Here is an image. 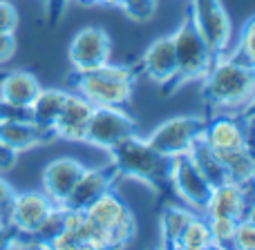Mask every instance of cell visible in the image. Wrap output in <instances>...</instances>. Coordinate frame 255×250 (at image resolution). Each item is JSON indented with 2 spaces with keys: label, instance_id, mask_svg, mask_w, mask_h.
Instances as JSON below:
<instances>
[{
  "label": "cell",
  "instance_id": "obj_10",
  "mask_svg": "<svg viewBox=\"0 0 255 250\" xmlns=\"http://www.w3.org/2000/svg\"><path fill=\"white\" fill-rule=\"evenodd\" d=\"M56 206L58 203H54L43 190L16 192V197H13V201H11V208H9L7 224L11 226L16 233H20L22 237L31 239ZM31 242H34V239H31Z\"/></svg>",
  "mask_w": 255,
  "mask_h": 250
},
{
  "label": "cell",
  "instance_id": "obj_5",
  "mask_svg": "<svg viewBox=\"0 0 255 250\" xmlns=\"http://www.w3.org/2000/svg\"><path fill=\"white\" fill-rule=\"evenodd\" d=\"M170 36H172V45H175L177 74H175V81L170 83V87H168L166 96L179 92L186 83L202 81L206 76V72L211 70L213 61H215V54L211 52L206 40L197 31L188 11H186V16L181 18V22L177 25V29Z\"/></svg>",
  "mask_w": 255,
  "mask_h": 250
},
{
  "label": "cell",
  "instance_id": "obj_35",
  "mask_svg": "<svg viewBox=\"0 0 255 250\" xmlns=\"http://www.w3.org/2000/svg\"><path fill=\"white\" fill-rule=\"evenodd\" d=\"M244 219H249V221H253L255 224V199L251 201V206H249V210H247V217Z\"/></svg>",
  "mask_w": 255,
  "mask_h": 250
},
{
  "label": "cell",
  "instance_id": "obj_33",
  "mask_svg": "<svg viewBox=\"0 0 255 250\" xmlns=\"http://www.w3.org/2000/svg\"><path fill=\"white\" fill-rule=\"evenodd\" d=\"M18 157H20V152H16L11 145H7V143L0 141V174L13 170L16 163H18Z\"/></svg>",
  "mask_w": 255,
  "mask_h": 250
},
{
  "label": "cell",
  "instance_id": "obj_19",
  "mask_svg": "<svg viewBox=\"0 0 255 250\" xmlns=\"http://www.w3.org/2000/svg\"><path fill=\"white\" fill-rule=\"evenodd\" d=\"M43 85L31 72L13 70L0 76V101L18 107H29Z\"/></svg>",
  "mask_w": 255,
  "mask_h": 250
},
{
  "label": "cell",
  "instance_id": "obj_11",
  "mask_svg": "<svg viewBox=\"0 0 255 250\" xmlns=\"http://www.w3.org/2000/svg\"><path fill=\"white\" fill-rule=\"evenodd\" d=\"M112 56V38L103 27H83L74 34L67 58L72 70H92L103 63H108Z\"/></svg>",
  "mask_w": 255,
  "mask_h": 250
},
{
  "label": "cell",
  "instance_id": "obj_7",
  "mask_svg": "<svg viewBox=\"0 0 255 250\" xmlns=\"http://www.w3.org/2000/svg\"><path fill=\"white\" fill-rule=\"evenodd\" d=\"M132 134H136V123L124 107L97 105L88 121L83 143L108 152Z\"/></svg>",
  "mask_w": 255,
  "mask_h": 250
},
{
  "label": "cell",
  "instance_id": "obj_27",
  "mask_svg": "<svg viewBox=\"0 0 255 250\" xmlns=\"http://www.w3.org/2000/svg\"><path fill=\"white\" fill-rule=\"evenodd\" d=\"M159 7V0H121L117 9L126 13V18L134 22H148L154 18Z\"/></svg>",
  "mask_w": 255,
  "mask_h": 250
},
{
  "label": "cell",
  "instance_id": "obj_12",
  "mask_svg": "<svg viewBox=\"0 0 255 250\" xmlns=\"http://www.w3.org/2000/svg\"><path fill=\"white\" fill-rule=\"evenodd\" d=\"M139 72H143L145 79L152 81L161 94L166 96L170 83L175 81L177 74V58H175V45H172V36H159L157 40L148 45L139 61Z\"/></svg>",
  "mask_w": 255,
  "mask_h": 250
},
{
  "label": "cell",
  "instance_id": "obj_9",
  "mask_svg": "<svg viewBox=\"0 0 255 250\" xmlns=\"http://www.w3.org/2000/svg\"><path fill=\"white\" fill-rule=\"evenodd\" d=\"M170 190L190 210L204 212V206H206L213 188L186 152L170 159Z\"/></svg>",
  "mask_w": 255,
  "mask_h": 250
},
{
  "label": "cell",
  "instance_id": "obj_37",
  "mask_svg": "<svg viewBox=\"0 0 255 250\" xmlns=\"http://www.w3.org/2000/svg\"><path fill=\"white\" fill-rule=\"evenodd\" d=\"M79 4H101V0H74Z\"/></svg>",
  "mask_w": 255,
  "mask_h": 250
},
{
  "label": "cell",
  "instance_id": "obj_15",
  "mask_svg": "<svg viewBox=\"0 0 255 250\" xmlns=\"http://www.w3.org/2000/svg\"><path fill=\"white\" fill-rule=\"evenodd\" d=\"M85 172V166L74 157H58L49 161L43 170V192L54 203L63 206L74 185L79 183L81 174Z\"/></svg>",
  "mask_w": 255,
  "mask_h": 250
},
{
  "label": "cell",
  "instance_id": "obj_20",
  "mask_svg": "<svg viewBox=\"0 0 255 250\" xmlns=\"http://www.w3.org/2000/svg\"><path fill=\"white\" fill-rule=\"evenodd\" d=\"M70 89H58V87H40L36 98L29 105V119L43 130H54L58 114L63 110V103L67 98Z\"/></svg>",
  "mask_w": 255,
  "mask_h": 250
},
{
  "label": "cell",
  "instance_id": "obj_8",
  "mask_svg": "<svg viewBox=\"0 0 255 250\" xmlns=\"http://www.w3.org/2000/svg\"><path fill=\"white\" fill-rule=\"evenodd\" d=\"M206 119L199 114H184V116H172V119L163 121L157 125L145 139L157 152L163 157H179L190 150V145L202 136Z\"/></svg>",
  "mask_w": 255,
  "mask_h": 250
},
{
  "label": "cell",
  "instance_id": "obj_4",
  "mask_svg": "<svg viewBox=\"0 0 255 250\" xmlns=\"http://www.w3.org/2000/svg\"><path fill=\"white\" fill-rule=\"evenodd\" d=\"M83 212L88 226V248L128 246L136 233V219L130 206L115 190L101 194Z\"/></svg>",
  "mask_w": 255,
  "mask_h": 250
},
{
  "label": "cell",
  "instance_id": "obj_31",
  "mask_svg": "<svg viewBox=\"0 0 255 250\" xmlns=\"http://www.w3.org/2000/svg\"><path fill=\"white\" fill-rule=\"evenodd\" d=\"M13 197H16V190L11 188V183H7V181H4L2 176H0V217H2L4 224H7L9 208H11Z\"/></svg>",
  "mask_w": 255,
  "mask_h": 250
},
{
  "label": "cell",
  "instance_id": "obj_2",
  "mask_svg": "<svg viewBox=\"0 0 255 250\" xmlns=\"http://www.w3.org/2000/svg\"><path fill=\"white\" fill-rule=\"evenodd\" d=\"M110 154V166L117 170L119 179H132L148 185L150 190L166 197L170 190V157H163L161 152L148 143V139H141L139 134H132L117 143Z\"/></svg>",
  "mask_w": 255,
  "mask_h": 250
},
{
  "label": "cell",
  "instance_id": "obj_18",
  "mask_svg": "<svg viewBox=\"0 0 255 250\" xmlns=\"http://www.w3.org/2000/svg\"><path fill=\"white\" fill-rule=\"evenodd\" d=\"M56 139L54 130H43L31 121H0V141L11 145L16 152H27Z\"/></svg>",
  "mask_w": 255,
  "mask_h": 250
},
{
  "label": "cell",
  "instance_id": "obj_29",
  "mask_svg": "<svg viewBox=\"0 0 255 250\" xmlns=\"http://www.w3.org/2000/svg\"><path fill=\"white\" fill-rule=\"evenodd\" d=\"M20 16H18V9L13 7V2L9 0H0V31L2 34H16Z\"/></svg>",
  "mask_w": 255,
  "mask_h": 250
},
{
  "label": "cell",
  "instance_id": "obj_36",
  "mask_svg": "<svg viewBox=\"0 0 255 250\" xmlns=\"http://www.w3.org/2000/svg\"><path fill=\"white\" fill-rule=\"evenodd\" d=\"M101 4H103V7H119V4H121V0H101Z\"/></svg>",
  "mask_w": 255,
  "mask_h": 250
},
{
  "label": "cell",
  "instance_id": "obj_28",
  "mask_svg": "<svg viewBox=\"0 0 255 250\" xmlns=\"http://www.w3.org/2000/svg\"><path fill=\"white\" fill-rule=\"evenodd\" d=\"M231 248L235 250H255V224L249 219H240L235 226V235Z\"/></svg>",
  "mask_w": 255,
  "mask_h": 250
},
{
  "label": "cell",
  "instance_id": "obj_32",
  "mask_svg": "<svg viewBox=\"0 0 255 250\" xmlns=\"http://www.w3.org/2000/svg\"><path fill=\"white\" fill-rule=\"evenodd\" d=\"M16 49H18L16 36L2 34V31H0V65H4V63L11 61V58L16 56Z\"/></svg>",
  "mask_w": 255,
  "mask_h": 250
},
{
  "label": "cell",
  "instance_id": "obj_38",
  "mask_svg": "<svg viewBox=\"0 0 255 250\" xmlns=\"http://www.w3.org/2000/svg\"><path fill=\"white\" fill-rule=\"evenodd\" d=\"M0 226H4V221H2V217H0Z\"/></svg>",
  "mask_w": 255,
  "mask_h": 250
},
{
  "label": "cell",
  "instance_id": "obj_21",
  "mask_svg": "<svg viewBox=\"0 0 255 250\" xmlns=\"http://www.w3.org/2000/svg\"><path fill=\"white\" fill-rule=\"evenodd\" d=\"M217 157H220L222 166H224L226 179L238 185H244V188L255 190V154L251 148L217 154Z\"/></svg>",
  "mask_w": 255,
  "mask_h": 250
},
{
  "label": "cell",
  "instance_id": "obj_26",
  "mask_svg": "<svg viewBox=\"0 0 255 250\" xmlns=\"http://www.w3.org/2000/svg\"><path fill=\"white\" fill-rule=\"evenodd\" d=\"M206 219H208V228H211L213 248H231L238 221L226 219V217H206Z\"/></svg>",
  "mask_w": 255,
  "mask_h": 250
},
{
  "label": "cell",
  "instance_id": "obj_30",
  "mask_svg": "<svg viewBox=\"0 0 255 250\" xmlns=\"http://www.w3.org/2000/svg\"><path fill=\"white\" fill-rule=\"evenodd\" d=\"M43 2H45V18H47V25L56 27L58 22H61L63 13H65L70 0H43Z\"/></svg>",
  "mask_w": 255,
  "mask_h": 250
},
{
  "label": "cell",
  "instance_id": "obj_24",
  "mask_svg": "<svg viewBox=\"0 0 255 250\" xmlns=\"http://www.w3.org/2000/svg\"><path fill=\"white\" fill-rule=\"evenodd\" d=\"M177 248L179 250H206L213 248L211 228H208V219L202 212H195L193 219L184 226L179 239H177Z\"/></svg>",
  "mask_w": 255,
  "mask_h": 250
},
{
  "label": "cell",
  "instance_id": "obj_1",
  "mask_svg": "<svg viewBox=\"0 0 255 250\" xmlns=\"http://www.w3.org/2000/svg\"><path fill=\"white\" fill-rule=\"evenodd\" d=\"M136 76L139 65H115L108 61L92 70H72L65 76V85L72 92L85 96L94 107H126L134 94Z\"/></svg>",
  "mask_w": 255,
  "mask_h": 250
},
{
  "label": "cell",
  "instance_id": "obj_22",
  "mask_svg": "<svg viewBox=\"0 0 255 250\" xmlns=\"http://www.w3.org/2000/svg\"><path fill=\"white\" fill-rule=\"evenodd\" d=\"M188 157L193 159V163L197 166V170L204 174V179L211 183V188H215V185L229 181V179H226L224 166H222L220 157H217V152H215V150H211V145H208L202 136H199V139L190 145Z\"/></svg>",
  "mask_w": 255,
  "mask_h": 250
},
{
  "label": "cell",
  "instance_id": "obj_25",
  "mask_svg": "<svg viewBox=\"0 0 255 250\" xmlns=\"http://www.w3.org/2000/svg\"><path fill=\"white\" fill-rule=\"evenodd\" d=\"M226 54H231L233 58L247 63V65H251L255 70V13L242 22L233 49H229Z\"/></svg>",
  "mask_w": 255,
  "mask_h": 250
},
{
  "label": "cell",
  "instance_id": "obj_16",
  "mask_svg": "<svg viewBox=\"0 0 255 250\" xmlns=\"http://www.w3.org/2000/svg\"><path fill=\"white\" fill-rule=\"evenodd\" d=\"M202 139L217 154H226V152L249 148L247 125L238 116H231V114H220V116H213V119H206Z\"/></svg>",
  "mask_w": 255,
  "mask_h": 250
},
{
  "label": "cell",
  "instance_id": "obj_17",
  "mask_svg": "<svg viewBox=\"0 0 255 250\" xmlns=\"http://www.w3.org/2000/svg\"><path fill=\"white\" fill-rule=\"evenodd\" d=\"M94 105L85 96L76 92H67V98L63 103V110L58 114L56 123H54V134L56 139L72 141V143H83L85 130H88V121L92 116Z\"/></svg>",
  "mask_w": 255,
  "mask_h": 250
},
{
  "label": "cell",
  "instance_id": "obj_3",
  "mask_svg": "<svg viewBox=\"0 0 255 250\" xmlns=\"http://www.w3.org/2000/svg\"><path fill=\"white\" fill-rule=\"evenodd\" d=\"M255 94V70L231 54L217 56L202 79V101L213 110L235 112Z\"/></svg>",
  "mask_w": 255,
  "mask_h": 250
},
{
  "label": "cell",
  "instance_id": "obj_6",
  "mask_svg": "<svg viewBox=\"0 0 255 250\" xmlns=\"http://www.w3.org/2000/svg\"><path fill=\"white\" fill-rule=\"evenodd\" d=\"M188 13L202 38L215 54V58L224 56L231 49V38H233V25H231V16L224 2L222 0H190Z\"/></svg>",
  "mask_w": 255,
  "mask_h": 250
},
{
  "label": "cell",
  "instance_id": "obj_34",
  "mask_svg": "<svg viewBox=\"0 0 255 250\" xmlns=\"http://www.w3.org/2000/svg\"><path fill=\"white\" fill-rule=\"evenodd\" d=\"M235 116H238L242 123H255V94L244 103L242 107H240V112Z\"/></svg>",
  "mask_w": 255,
  "mask_h": 250
},
{
  "label": "cell",
  "instance_id": "obj_13",
  "mask_svg": "<svg viewBox=\"0 0 255 250\" xmlns=\"http://www.w3.org/2000/svg\"><path fill=\"white\" fill-rule=\"evenodd\" d=\"M255 199L253 188H244L233 181H224V183L215 185L211 190L206 206H204V217H226V219H244L247 210Z\"/></svg>",
  "mask_w": 255,
  "mask_h": 250
},
{
  "label": "cell",
  "instance_id": "obj_14",
  "mask_svg": "<svg viewBox=\"0 0 255 250\" xmlns=\"http://www.w3.org/2000/svg\"><path fill=\"white\" fill-rule=\"evenodd\" d=\"M119 181L117 170L108 163L103 167H85V172L81 174L79 183L74 185V190L70 192V197L63 201V208L70 210H85L90 203H94L101 194H106L108 190L115 188V183Z\"/></svg>",
  "mask_w": 255,
  "mask_h": 250
},
{
  "label": "cell",
  "instance_id": "obj_23",
  "mask_svg": "<svg viewBox=\"0 0 255 250\" xmlns=\"http://www.w3.org/2000/svg\"><path fill=\"white\" fill-rule=\"evenodd\" d=\"M193 215L195 210L190 208L170 206V203L163 208L161 217H159V237H161L163 248H177V239H179L184 226L193 219Z\"/></svg>",
  "mask_w": 255,
  "mask_h": 250
}]
</instances>
